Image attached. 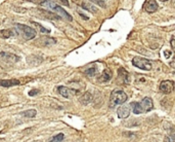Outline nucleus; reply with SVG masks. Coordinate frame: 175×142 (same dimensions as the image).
Here are the masks:
<instances>
[{"label": "nucleus", "instance_id": "1", "mask_svg": "<svg viewBox=\"0 0 175 142\" xmlns=\"http://www.w3.org/2000/svg\"><path fill=\"white\" fill-rule=\"evenodd\" d=\"M40 5L49 8L51 11H54V13H55L56 15H58L61 18H63L65 20H67V21H69V22L73 21V18H72V16L70 13H68L61 6H59L57 3L53 2V1H51V0H41Z\"/></svg>", "mask_w": 175, "mask_h": 142}, {"label": "nucleus", "instance_id": "2", "mask_svg": "<svg viewBox=\"0 0 175 142\" xmlns=\"http://www.w3.org/2000/svg\"><path fill=\"white\" fill-rule=\"evenodd\" d=\"M15 29H17L18 33L25 40H32L37 35V32H36L35 29L31 28V27L27 26V25H24V24H15Z\"/></svg>", "mask_w": 175, "mask_h": 142}, {"label": "nucleus", "instance_id": "3", "mask_svg": "<svg viewBox=\"0 0 175 142\" xmlns=\"http://www.w3.org/2000/svg\"><path fill=\"white\" fill-rule=\"evenodd\" d=\"M128 99V96L125 93L124 91L122 90H116L114 91L111 95V107H114L116 105H122Z\"/></svg>", "mask_w": 175, "mask_h": 142}, {"label": "nucleus", "instance_id": "4", "mask_svg": "<svg viewBox=\"0 0 175 142\" xmlns=\"http://www.w3.org/2000/svg\"><path fill=\"white\" fill-rule=\"evenodd\" d=\"M132 64L134 65L135 67L139 68L141 70H145L149 71L153 68V64L150 60L145 59V58L141 57H134L132 59Z\"/></svg>", "mask_w": 175, "mask_h": 142}, {"label": "nucleus", "instance_id": "5", "mask_svg": "<svg viewBox=\"0 0 175 142\" xmlns=\"http://www.w3.org/2000/svg\"><path fill=\"white\" fill-rule=\"evenodd\" d=\"M0 59L6 63H10V64H13V63H17L20 61V57L18 56H17L15 54H11V53H5V52L0 53Z\"/></svg>", "mask_w": 175, "mask_h": 142}, {"label": "nucleus", "instance_id": "6", "mask_svg": "<svg viewBox=\"0 0 175 142\" xmlns=\"http://www.w3.org/2000/svg\"><path fill=\"white\" fill-rule=\"evenodd\" d=\"M160 91L164 94H170L174 90V83L172 80H163L160 83Z\"/></svg>", "mask_w": 175, "mask_h": 142}, {"label": "nucleus", "instance_id": "7", "mask_svg": "<svg viewBox=\"0 0 175 142\" xmlns=\"http://www.w3.org/2000/svg\"><path fill=\"white\" fill-rule=\"evenodd\" d=\"M56 43V39L52 38L50 36H42L36 40L35 44L41 45V47H47V45H52Z\"/></svg>", "mask_w": 175, "mask_h": 142}, {"label": "nucleus", "instance_id": "8", "mask_svg": "<svg viewBox=\"0 0 175 142\" xmlns=\"http://www.w3.org/2000/svg\"><path fill=\"white\" fill-rule=\"evenodd\" d=\"M57 92L59 95L65 97V98H71L72 96L76 95V93H77V91L69 89V88H67V87H65V85H59L57 88Z\"/></svg>", "mask_w": 175, "mask_h": 142}, {"label": "nucleus", "instance_id": "9", "mask_svg": "<svg viewBox=\"0 0 175 142\" xmlns=\"http://www.w3.org/2000/svg\"><path fill=\"white\" fill-rule=\"evenodd\" d=\"M42 61H43L42 57L37 56V55H30V56L27 57V63L30 66H37V65L41 64Z\"/></svg>", "mask_w": 175, "mask_h": 142}, {"label": "nucleus", "instance_id": "10", "mask_svg": "<svg viewBox=\"0 0 175 142\" xmlns=\"http://www.w3.org/2000/svg\"><path fill=\"white\" fill-rule=\"evenodd\" d=\"M158 8H159V5L156 2V0H149L145 5V9L149 13H154L155 11H158Z\"/></svg>", "mask_w": 175, "mask_h": 142}, {"label": "nucleus", "instance_id": "11", "mask_svg": "<svg viewBox=\"0 0 175 142\" xmlns=\"http://www.w3.org/2000/svg\"><path fill=\"white\" fill-rule=\"evenodd\" d=\"M118 76H119V79L121 80L122 83H129V73L127 72L124 68H119L118 69Z\"/></svg>", "mask_w": 175, "mask_h": 142}, {"label": "nucleus", "instance_id": "12", "mask_svg": "<svg viewBox=\"0 0 175 142\" xmlns=\"http://www.w3.org/2000/svg\"><path fill=\"white\" fill-rule=\"evenodd\" d=\"M140 104H141L143 111H145V112H149V111H151L153 108H154L153 100L150 98V97H145V98L142 99L141 103H140Z\"/></svg>", "mask_w": 175, "mask_h": 142}, {"label": "nucleus", "instance_id": "13", "mask_svg": "<svg viewBox=\"0 0 175 142\" xmlns=\"http://www.w3.org/2000/svg\"><path fill=\"white\" fill-rule=\"evenodd\" d=\"M20 80L13 78V79H0V87L3 88H10V87H15V85H20Z\"/></svg>", "mask_w": 175, "mask_h": 142}, {"label": "nucleus", "instance_id": "14", "mask_svg": "<svg viewBox=\"0 0 175 142\" xmlns=\"http://www.w3.org/2000/svg\"><path fill=\"white\" fill-rule=\"evenodd\" d=\"M117 114H118V117L121 119H124L126 117H128L130 114V109L128 106H121L118 108L117 110Z\"/></svg>", "mask_w": 175, "mask_h": 142}, {"label": "nucleus", "instance_id": "15", "mask_svg": "<svg viewBox=\"0 0 175 142\" xmlns=\"http://www.w3.org/2000/svg\"><path fill=\"white\" fill-rule=\"evenodd\" d=\"M92 94L90 92H86V93H84L83 95L79 98V102L82 104V105H88L89 103H91L92 102Z\"/></svg>", "mask_w": 175, "mask_h": 142}, {"label": "nucleus", "instance_id": "16", "mask_svg": "<svg viewBox=\"0 0 175 142\" xmlns=\"http://www.w3.org/2000/svg\"><path fill=\"white\" fill-rule=\"evenodd\" d=\"M37 11L41 13V15H43L44 18H47L49 20H61V17L56 15L55 13H52V11H45V9H38Z\"/></svg>", "mask_w": 175, "mask_h": 142}, {"label": "nucleus", "instance_id": "17", "mask_svg": "<svg viewBox=\"0 0 175 142\" xmlns=\"http://www.w3.org/2000/svg\"><path fill=\"white\" fill-rule=\"evenodd\" d=\"M113 76V73L111 70L109 69H104V72L102 73V75H100V77H99V81H102V83H107V81H109V80H111V78H112Z\"/></svg>", "mask_w": 175, "mask_h": 142}, {"label": "nucleus", "instance_id": "18", "mask_svg": "<svg viewBox=\"0 0 175 142\" xmlns=\"http://www.w3.org/2000/svg\"><path fill=\"white\" fill-rule=\"evenodd\" d=\"M81 6L85 9V11H90V13H96L97 11H98V9H97V7L94 4H92V3H88V2H82L81 3Z\"/></svg>", "mask_w": 175, "mask_h": 142}, {"label": "nucleus", "instance_id": "19", "mask_svg": "<svg viewBox=\"0 0 175 142\" xmlns=\"http://www.w3.org/2000/svg\"><path fill=\"white\" fill-rule=\"evenodd\" d=\"M130 107L132 108V110H133V112H134L135 114H140L143 112L141 104L138 103V102H131V103H130Z\"/></svg>", "mask_w": 175, "mask_h": 142}, {"label": "nucleus", "instance_id": "20", "mask_svg": "<svg viewBox=\"0 0 175 142\" xmlns=\"http://www.w3.org/2000/svg\"><path fill=\"white\" fill-rule=\"evenodd\" d=\"M15 33H13L11 30L9 29H3V30H0V38L2 39H7L10 38L11 36H13Z\"/></svg>", "mask_w": 175, "mask_h": 142}, {"label": "nucleus", "instance_id": "21", "mask_svg": "<svg viewBox=\"0 0 175 142\" xmlns=\"http://www.w3.org/2000/svg\"><path fill=\"white\" fill-rule=\"evenodd\" d=\"M20 115H23L24 117H28V119H32V117H35L36 114H37V111L35 109H28V110L22 111L20 112Z\"/></svg>", "mask_w": 175, "mask_h": 142}, {"label": "nucleus", "instance_id": "22", "mask_svg": "<svg viewBox=\"0 0 175 142\" xmlns=\"http://www.w3.org/2000/svg\"><path fill=\"white\" fill-rule=\"evenodd\" d=\"M63 138H65V135H63V133H58V134L54 135V136L47 142H61L63 140Z\"/></svg>", "mask_w": 175, "mask_h": 142}, {"label": "nucleus", "instance_id": "23", "mask_svg": "<svg viewBox=\"0 0 175 142\" xmlns=\"http://www.w3.org/2000/svg\"><path fill=\"white\" fill-rule=\"evenodd\" d=\"M164 142H175V129H172L170 134L164 138Z\"/></svg>", "mask_w": 175, "mask_h": 142}, {"label": "nucleus", "instance_id": "24", "mask_svg": "<svg viewBox=\"0 0 175 142\" xmlns=\"http://www.w3.org/2000/svg\"><path fill=\"white\" fill-rule=\"evenodd\" d=\"M97 72V69L95 67H91V68H88V69L85 70V74L88 76V77H92L94 75L96 74Z\"/></svg>", "mask_w": 175, "mask_h": 142}, {"label": "nucleus", "instance_id": "25", "mask_svg": "<svg viewBox=\"0 0 175 142\" xmlns=\"http://www.w3.org/2000/svg\"><path fill=\"white\" fill-rule=\"evenodd\" d=\"M32 24H33L34 26L38 27L39 30H40L41 32H43V33H50V30H49V29L44 28V27L42 26V25H40V24H39V23H36V22H32Z\"/></svg>", "mask_w": 175, "mask_h": 142}, {"label": "nucleus", "instance_id": "26", "mask_svg": "<svg viewBox=\"0 0 175 142\" xmlns=\"http://www.w3.org/2000/svg\"><path fill=\"white\" fill-rule=\"evenodd\" d=\"M89 1H91V2L95 3V4H97V5H99V6H102V7H104V8L107 6L104 0H89Z\"/></svg>", "mask_w": 175, "mask_h": 142}, {"label": "nucleus", "instance_id": "27", "mask_svg": "<svg viewBox=\"0 0 175 142\" xmlns=\"http://www.w3.org/2000/svg\"><path fill=\"white\" fill-rule=\"evenodd\" d=\"M37 94H39V90H37V89L31 90L30 92H29V96H30V97H34V96H36Z\"/></svg>", "mask_w": 175, "mask_h": 142}, {"label": "nucleus", "instance_id": "28", "mask_svg": "<svg viewBox=\"0 0 175 142\" xmlns=\"http://www.w3.org/2000/svg\"><path fill=\"white\" fill-rule=\"evenodd\" d=\"M57 3H61L63 5H66V6H70V3H69L68 0H55Z\"/></svg>", "mask_w": 175, "mask_h": 142}, {"label": "nucleus", "instance_id": "29", "mask_svg": "<svg viewBox=\"0 0 175 142\" xmlns=\"http://www.w3.org/2000/svg\"><path fill=\"white\" fill-rule=\"evenodd\" d=\"M171 47H172L173 52H175V37L171 39Z\"/></svg>", "mask_w": 175, "mask_h": 142}, {"label": "nucleus", "instance_id": "30", "mask_svg": "<svg viewBox=\"0 0 175 142\" xmlns=\"http://www.w3.org/2000/svg\"><path fill=\"white\" fill-rule=\"evenodd\" d=\"M164 55H165V58H170V56L171 55H172V53L170 52V51H165V52H164Z\"/></svg>", "mask_w": 175, "mask_h": 142}, {"label": "nucleus", "instance_id": "31", "mask_svg": "<svg viewBox=\"0 0 175 142\" xmlns=\"http://www.w3.org/2000/svg\"><path fill=\"white\" fill-rule=\"evenodd\" d=\"M170 66L171 67H173V68H175V57L173 58V60L170 62Z\"/></svg>", "mask_w": 175, "mask_h": 142}, {"label": "nucleus", "instance_id": "32", "mask_svg": "<svg viewBox=\"0 0 175 142\" xmlns=\"http://www.w3.org/2000/svg\"><path fill=\"white\" fill-rule=\"evenodd\" d=\"M29 1H32V2H34V3H37V4H40V2H41V0H29Z\"/></svg>", "mask_w": 175, "mask_h": 142}, {"label": "nucleus", "instance_id": "33", "mask_svg": "<svg viewBox=\"0 0 175 142\" xmlns=\"http://www.w3.org/2000/svg\"><path fill=\"white\" fill-rule=\"evenodd\" d=\"M150 142H157V140H155V139H151V141Z\"/></svg>", "mask_w": 175, "mask_h": 142}, {"label": "nucleus", "instance_id": "34", "mask_svg": "<svg viewBox=\"0 0 175 142\" xmlns=\"http://www.w3.org/2000/svg\"><path fill=\"white\" fill-rule=\"evenodd\" d=\"M159 1H162V2H165V1H168V0H159Z\"/></svg>", "mask_w": 175, "mask_h": 142}]
</instances>
